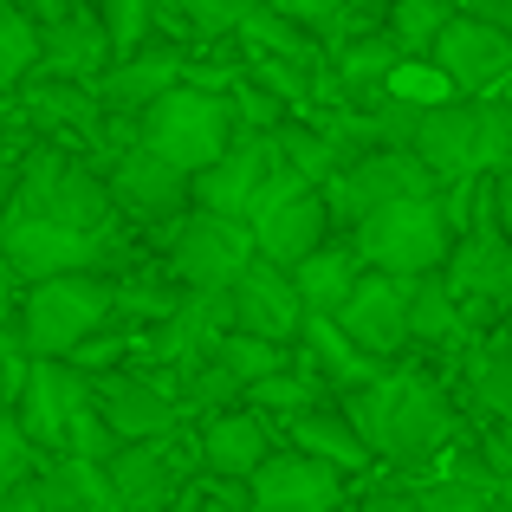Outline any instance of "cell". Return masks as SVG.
<instances>
[{"instance_id":"37","label":"cell","mask_w":512,"mask_h":512,"mask_svg":"<svg viewBox=\"0 0 512 512\" xmlns=\"http://www.w3.org/2000/svg\"><path fill=\"white\" fill-rule=\"evenodd\" d=\"M182 409L188 415H234V409H247V389L234 383V376L221 370V363H208V370H195L188 376V389H182Z\"/></svg>"},{"instance_id":"30","label":"cell","mask_w":512,"mask_h":512,"mask_svg":"<svg viewBox=\"0 0 512 512\" xmlns=\"http://www.w3.org/2000/svg\"><path fill=\"white\" fill-rule=\"evenodd\" d=\"M33 65H46V33L33 26V13L0 7V91H13Z\"/></svg>"},{"instance_id":"10","label":"cell","mask_w":512,"mask_h":512,"mask_svg":"<svg viewBox=\"0 0 512 512\" xmlns=\"http://www.w3.org/2000/svg\"><path fill=\"white\" fill-rule=\"evenodd\" d=\"M253 247H260L266 266L279 273H299L312 253L331 247V208H325V188H299V195L273 201V208L253 214Z\"/></svg>"},{"instance_id":"7","label":"cell","mask_w":512,"mask_h":512,"mask_svg":"<svg viewBox=\"0 0 512 512\" xmlns=\"http://www.w3.org/2000/svg\"><path fill=\"white\" fill-rule=\"evenodd\" d=\"M415 195H441V188H435V175L415 163V156L383 150V156H363V163H350V169L331 175L325 208H331V221L357 227V221H370V214L396 208V201H415Z\"/></svg>"},{"instance_id":"41","label":"cell","mask_w":512,"mask_h":512,"mask_svg":"<svg viewBox=\"0 0 512 512\" xmlns=\"http://www.w3.org/2000/svg\"><path fill=\"white\" fill-rule=\"evenodd\" d=\"M26 376H33V357H26V338H13V331H0V389H13L20 396Z\"/></svg>"},{"instance_id":"13","label":"cell","mask_w":512,"mask_h":512,"mask_svg":"<svg viewBox=\"0 0 512 512\" xmlns=\"http://www.w3.org/2000/svg\"><path fill=\"white\" fill-rule=\"evenodd\" d=\"M415 163L435 175V188H461L480 175V104H428L422 130H415Z\"/></svg>"},{"instance_id":"2","label":"cell","mask_w":512,"mask_h":512,"mask_svg":"<svg viewBox=\"0 0 512 512\" xmlns=\"http://www.w3.org/2000/svg\"><path fill=\"white\" fill-rule=\"evenodd\" d=\"M7 214L39 221V227H52V234L111 240L117 201H111V182H104V175H91L85 163H72L65 150H39V156H26L20 182H13Z\"/></svg>"},{"instance_id":"22","label":"cell","mask_w":512,"mask_h":512,"mask_svg":"<svg viewBox=\"0 0 512 512\" xmlns=\"http://www.w3.org/2000/svg\"><path fill=\"white\" fill-rule=\"evenodd\" d=\"M299 350H305V370H318L325 383H338L344 396H357V389H370V383H383V376H389V363L363 357V350L350 344L344 331L331 325V318H305Z\"/></svg>"},{"instance_id":"25","label":"cell","mask_w":512,"mask_h":512,"mask_svg":"<svg viewBox=\"0 0 512 512\" xmlns=\"http://www.w3.org/2000/svg\"><path fill=\"white\" fill-rule=\"evenodd\" d=\"M402 65V46L389 33H370V39H350V46L338 52V85L350 98V111H376V104L389 98V72Z\"/></svg>"},{"instance_id":"9","label":"cell","mask_w":512,"mask_h":512,"mask_svg":"<svg viewBox=\"0 0 512 512\" xmlns=\"http://www.w3.org/2000/svg\"><path fill=\"white\" fill-rule=\"evenodd\" d=\"M279 175V143L273 137H234L208 175H195V214H221V221H253L266 182Z\"/></svg>"},{"instance_id":"26","label":"cell","mask_w":512,"mask_h":512,"mask_svg":"<svg viewBox=\"0 0 512 512\" xmlns=\"http://www.w3.org/2000/svg\"><path fill=\"white\" fill-rule=\"evenodd\" d=\"M292 454H312V461L338 467V474H363V467H376L344 409H312V415H299V422H292Z\"/></svg>"},{"instance_id":"4","label":"cell","mask_w":512,"mask_h":512,"mask_svg":"<svg viewBox=\"0 0 512 512\" xmlns=\"http://www.w3.org/2000/svg\"><path fill=\"white\" fill-rule=\"evenodd\" d=\"M234 137H240L234 130V104H227V91H214V85L169 91V98L137 124V150L163 156V163L182 169L188 182L221 163V156L234 150Z\"/></svg>"},{"instance_id":"11","label":"cell","mask_w":512,"mask_h":512,"mask_svg":"<svg viewBox=\"0 0 512 512\" xmlns=\"http://www.w3.org/2000/svg\"><path fill=\"white\" fill-rule=\"evenodd\" d=\"M227 338H234V299L227 292H182V305L156 331V363H169L188 383L195 370H208Z\"/></svg>"},{"instance_id":"45","label":"cell","mask_w":512,"mask_h":512,"mask_svg":"<svg viewBox=\"0 0 512 512\" xmlns=\"http://www.w3.org/2000/svg\"><path fill=\"white\" fill-rule=\"evenodd\" d=\"M493 195H500V234L512 240V169H506V175H493Z\"/></svg>"},{"instance_id":"12","label":"cell","mask_w":512,"mask_h":512,"mask_svg":"<svg viewBox=\"0 0 512 512\" xmlns=\"http://www.w3.org/2000/svg\"><path fill=\"white\" fill-rule=\"evenodd\" d=\"M227 299H234V331L240 338H260V344H279V350H292L305 338L299 286H292V273H279V266L253 260Z\"/></svg>"},{"instance_id":"29","label":"cell","mask_w":512,"mask_h":512,"mask_svg":"<svg viewBox=\"0 0 512 512\" xmlns=\"http://www.w3.org/2000/svg\"><path fill=\"white\" fill-rule=\"evenodd\" d=\"M454 13L461 7H448V0H396L389 7V39L402 46V59H428L435 39L454 26Z\"/></svg>"},{"instance_id":"5","label":"cell","mask_w":512,"mask_h":512,"mask_svg":"<svg viewBox=\"0 0 512 512\" xmlns=\"http://www.w3.org/2000/svg\"><path fill=\"white\" fill-rule=\"evenodd\" d=\"M117 312V286L98 273H78V279H46V286L26 292V318H20V338L33 363H72L78 350L98 338Z\"/></svg>"},{"instance_id":"43","label":"cell","mask_w":512,"mask_h":512,"mask_svg":"<svg viewBox=\"0 0 512 512\" xmlns=\"http://www.w3.org/2000/svg\"><path fill=\"white\" fill-rule=\"evenodd\" d=\"M480 461H487V474H493V487L512 474V428H493L487 435V448H480Z\"/></svg>"},{"instance_id":"46","label":"cell","mask_w":512,"mask_h":512,"mask_svg":"<svg viewBox=\"0 0 512 512\" xmlns=\"http://www.w3.org/2000/svg\"><path fill=\"white\" fill-rule=\"evenodd\" d=\"M13 299V266H7V253H0V305Z\"/></svg>"},{"instance_id":"35","label":"cell","mask_w":512,"mask_h":512,"mask_svg":"<svg viewBox=\"0 0 512 512\" xmlns=\"http://www.w3.org/2000/svg\"><path fill=\"white\" fill-rule=\"evenodd\" d=\"M253 85L266 91V98H279L286 111H312L318 104V72H305V65H286V59H253Z\"/></svg>"},{"instance_id":"3","label":"cell","mask_w":512,"mask_h":512,"mask_svg":"<svg viewBox=\"0 0 512 512\" xmlns=\"http://www.w3.org/2000/svg\"><path fill=\"white\" fill-rule=\"evenodd\" d=\"M350 247H357L363 273H383V279H415L441 273L454 253V234H448V214H441V195H415V201H396V208L370 214V221L350 227Z\"/></svg>"},{"instance_id":"44","label":"cell","mask_w":512,"mask_h":512,"mask_svg":"<svg viewBox=\"0 0 512 512\" xmlns=\"http://www.w3.org/2000/svg\"><path fill=\"white\" fill-rule=\"evenodd\" d=\"M357 512H415V493L409 487H383V493H370Z\"/></svg>"},{"instance_id":"16","label":"cell","mask_w":512,"mask_h":512,"mask_svg":"<svg viewBox=\"0 0 512 512\" xmlns=\"http://www.w3.org/2000/svg\"><path fill=\"white\" fill-rule=\"evenodd\" d=\"M111 201L137 221H182V214H195V182L150 150H124L111 169Z\"/></svg>"},{"instance_id":"47","label":"cell","mask_w":512,"mask_h":512,"mask_svg":"<svg viewBox=\"0 0 512 512\" xmlns=\"http://www.w3.org/2000/svg\"><path fill=\"white\" fill-rule=\"evenodd\" d=\"M493 506H500V512H512V474L500 480V487H493Z\"/></svg>"},{"instance_id":"49","label":"cell","mask_w":512,"mask_h":512,"mask_svg":"<svg viewBox=\"0 0 512 512\" xmlns=\"http://www.w3.org/2000/svg\"><path fill=\"white\" fill-rule=\"evenodd\" d=\"M500 344H506V350H512V325H506V331H500Z\"/></svg>"},{"instance_id":"17","label":"cell","mask_w":512,"mask_h":512,"mask_svg":"<svg viewBox=\"0 0 512 512\" xmlns=\"http://www.w3.org/2000/svg\"><path fill=\"white\" fill-rule=\"evenodd\" d=\"M98 415L117 435V448H143V441H175V422H182V402L163 396L143 376H104L98 383Z\"/></svg>"},{"instance_id":"21","label":"cell","mask_w":512,"mask_h":512,"mask_svg":"<svg viewBox=\"0 0 512 512\" xmlns=\"http://www.w3.org/2000/svg\"><path fill=\"white\" fill-rule=\"evenodd\" d=\"M201 461H208L214 480H227V487H247V480L260 474L266 461H273V448H266V422H260L253 409L214 415V422L201 428Z\"/></svg>"},{"instance_id":"32","label":"cell","mask_w":512,"mask_h":512,"mask_svg":"<svg viewBox=\"0 0 512 512\" xmlns=\"http://www.w3.org/2000/svg\"><path fill=\"white\" fill-rule=\"evenodd\" d=\"M273 143H279V163L299 175L305 188H331L338 156H331V143H325V130H318V124H286Z\"/></svg>"},{"instance_id":"1","label":"cell","mask_w":512,"mask_h":512,"mask_svg":"<svg viewBox=\"0 0 512 512\" xmlns=\"http://www.w3.org/2000/svg\"><path fill=\"white\" fill-rule=\"evenodd\" d=\"M344 415L357 428V441L370 448V461H428L435 448H448L454 435V409L422 370H389L383 383L344 396Z\"/></svg>"},{"instance_id":"39","label":"cell","mask_w":512,"mask_h":512,"mask_svg":"<svg viewBox=\"0 0 512 512\" xmlns=\"http://www.w3.org/2000/svg\"><path fill=\"white\" fill-rule=\"evenodd\" d=\"M26 104H33V117H39V124H98V98H91L85 85H65V78L39 85Z\"/></svg>"},{"instance_id":"20","label":"cell","mask_w":512,"mask_h":512,"mask_svg":"<svg viewBox=\"0 0 512 512\" xmlns=\"http://www.w3.org/2000/svg\"><path fill=\"white\" fill-rule=\"evenodd\" d=\"M182 85L188 78H182V59H175V52H137V59L111 65V72L98 78V104L143 124V117H150L169 91H182Z\"/></svg>"},{"instance_id":"8","label":"cell","mask_w":512,"mask_h":512,"mask_svg":"<svg viewBox=\"0 0 512 512\" xmlns=\"http://www.w3.org/2000/svg\"><path fill=\"white\" fill-rule=\"evenodd\" d=\"M98 402V383H91L78 363H33V376H26L20 389V428L33 448H52L65 454V441H72L78 415Z\"/></svg>"},{"instance_id":"36","label":"cell","mask_w":512,"mask_h":512,"mask_svg":"<svg viewBox=\"0 0 512 512\" xmlns=\"http://www.w3.org/2000/svg\"><path fill=\"white\" fill-rule=\"evenodd\" d=\"M98 26H104V39H111V65H124V59L143 52V33L156 26V7L150 0H111V7L98 13Z\"/></svg>"},{"instance_id":"31","label":"cell","mask_w":512,"mask_h":512,"mask_svg":"<svg viewBox=\"0 0 512 512\" xmlns=\"http://www.w3.org/2000/svg\"><path fill=\"white\" fill-rule=\"evenodd\" d=\"M214 363H221L240 389H260V383H273L279 370H292L299 350H279V344H260V338H240V331H234V338L214 350Z\"/></svg>"},{"instance_id":"34","label":"cell","mask_w":512,"mask_h":512,"mask_svg":"<svg viewBox=\"0 0 512 512\" xmlns=\"http://www.w3.org/2000/svg\"><path fill=\"white\" fill-rule=\"evenodd\" d=\"M467 389H474V402L487 415H512V350L500 338L467 363Z\"/></svg>"},{"instance_id":"23","label":"cell","mask_w":512,"mask_h":512,"mask_svg":"<svg viewBox=\"0 0 512 512\" xmlns=\"http://www.w3.org/2000/svg\"><path fill=\"white\" fill-rule=\"evenodd\" d=\"M46 65L65 85H85V78L111 72V39H104L98 13H59V20L46 26Z\"/></svg>"},{"instance_id":"40","label":"cell","mask_w":512,"mask_h":512,"mask_svg":"<svg viewBox=\"0 0 512 512\" xmlns=\"http://www.w3.org/2000/svg\"><path fill=\"white\" fill-rule=\"evenodd\" d=\"M415 512H500V506H493L487 493H467V487H454V480H435V487L415 493Z\"/></svg>"},{"instance_id":"18","label":"cell","mask_w":512,"mask_h":512,"mask_svg":"<svg viewBox=\"0 0 512 512\" xmlns=\"http://www.w3.org/2000/svg\"><path fill=\"white\" fill-rule=\"evenodd\" d=\"M428 65H435L441 78H448L454 91H487L493 78L512 65V33H493V26L467 20V13H454V26L435 39V52H428Z\"/></svg>"},{"instance_id":"19","label":"cell","mask_w":512,"mask_h":512,"mask_svg":"<svg viewBox=\"0 0 512 512\" xmlns=\"http://www.w3.org/2000/svg\"><path fill=\"white\" fill-rule=\"evenodd\" d=\"M111 474V500L117 512H169L175 487H182V461H175V441H143V448H117Z\"/></svg>"},{"instance_id":"42","label":"cell","mask_w":512,"mask_h":512,"mask_svg":"<svg viewBox=\"0 0 512 512\" xmlns=\"http://www.w3.org/2000/svg\"><path fill=\"white\" fill-rule=\"evenodd\" d=\"M0 512H65V506L46 493V480H26L20 493H7V500H0Z\"/></svg>"},{"instance_id":"33","label":"cell","mask_w":512,"mask_h":512,"mask_svg":"<svg viewBox=\"0 0 512 512\" xmlns=\"http://www.w3.org/2000/svg\"><path fill=\"white\" fill-rule=\"evenodd\" d=\"M247 409H253V415L279 409V415H292V422H299V415L325 409V402H318V383H312V370H305V363H292V370H279L273 383L247 389Z\"/></svg>"},{"instance_id":"6","label":"cell","mask_w":512,"mask_h":512,"mask_svg":"<svg viewBox=\"0 0 512 512\" xmlns=\"http://www.w3.org/2000/svg\"><path fill=\"white\" fill-rule=\"evenodd\" d=\"M169 260H175V279H182L188 292H234L240 273L260 260V247H253V227H247V221H221V214H182V221H175Z\"/></svg>"},{"instance_id":"38","label":"cell","mask_w":512,"mask_h":512,"mask_svg":"<svg viewBox=\"0 0 512 512\" xmlns=\"http://www.w3.org/2000/svg\"><path fill=\"white\" fill-rule=\"evenodd\" d=\"M39 448L33 441H26V428H20V415H7L0 409V500H7V493H20L26 480H39Z\"/></svg>"},{"instance_id":"28","label":"cell","mask_w":512,"mask_h":512,"mask_svg":"<svg viewBox=\"0 0 512 512\" xmlns=\"http://www.w3.org/2000/svg\"><path fill=\"white\" fill-rule=\"evenodd\" d=\"M461 325H467V312L454 305L448 279H441V273L415 279V286H409V344H454Z\"/></svg>"},{"instance_id":"24","label":"cell","mask_w":512,"mask_h":512,"mask_svg":"<svg viewBox=\"0 0 512 512\" xmlns=\"http://www.w3.org/2000/svg\"><path fill=\"white\" fill-rule=\"evenodd\" d=\"M357 279H363L357 247H350V240H331L325 253H312V260L292 273V286H299L305 318H338L350 305V292H357Z\"/></svg>"},{"instance_id":"27","label":"cell","mask_w":512,"mask_h":512,"mask_svg":"<svg viewBox=\"0 0 512 512\" xmlns=\"http://www.w3.org/2000/svg\"><path fill=\"white\" fill-rule=\"evenodd\" d=\"M240 39H247L260 59H286V65H305V72H318V52H325L286 7H247V26H240Z\"/></svg>"},{"instance_id":"15","label":"cell","mask_w":512,"mask_h":512,"mask_svg":"<svg viewBox=\"0 0 512 512\" xmlns=\"http://www.w3.org/2000/svg\"><path fill=\"white\" fill-rule=\"evenodd\" d=\"M253 512H338L344 506V474L312 454H273L260 474L247 480Z\"/></svg>"},{"instance_id":"14","label":"cell","mask_w":512,"mask_h":512,"mask_svg":"<svg viewBox=\"0 0 512 512\" xmlns=\"http://www.w3.org/2000/svg\"><path fill=\"white\" fill-rule=\"evenodd\" d=\"M331 325L376 363L402 357V344H409V286H402V279H383V273H363L357 292H350V305Z\"/></svg>"},{"instance_id":"48","label":"cell","mask_w":512,"mask_h":512,"mask_svg":"<svg viewBox=\"0 0 512 512\" xmlns=\"http://www.w3.org/2000/svg\"><path fill=\"white\" fill-rule=\"evenodd\" d=\"M7 201H13V182H7V175H0V214H7Z\"/></svg>"}]
</instances>
